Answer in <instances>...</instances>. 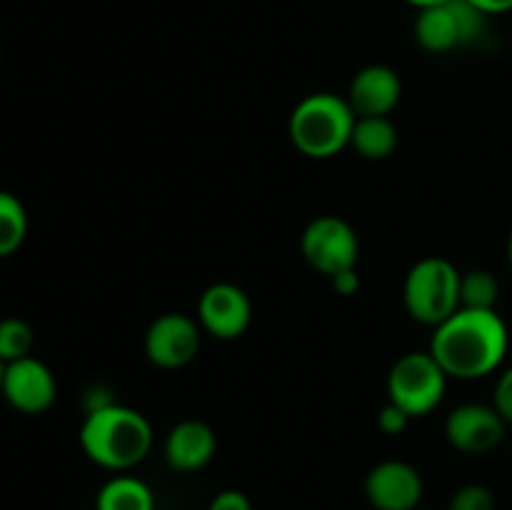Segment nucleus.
<instances>
[{
    "instance_id": "obj_1",
    "label": "nucleus",
    "mask_w": 512,
    "mask_h": 510,
    "mask_svg": "<svg viewBox=\"0 0 512 510\" xmlns=\"http://www.w3.org/2000/svg\"><path fill=\"white\" fill-rule=\"evenodd\" d=\"M510 350L508 323L498 310L458 308L435 325L430 353L448 378L478 380L503 368Z\"/></svg>"
},
{
    "instance_id": "obj_2",
    "label": "nucleus",
    "mask_w": 512,
    "mask_h": 510,
    "mask_svg": "<svg viewBox=\"0 0 512 510\" xmlns=\"http://www.w3.org/2000/svg\"><path fill=\"white\" fill-rule=\"evenodd\" d=\"M78 440L95 465L113 473H128L153 450V425L140 410L108 403L85 413Z\"/></svg>"
},
{
    "instance_id": "obj_3",
    "label": "nucleus",
    "mask_w": 512,
    "mask_h": 510,
    "mask_svg": "<svg viewBox=\"0 0 512 510\" xmlns=\"http://www.w3.org/2000/svg\"><path fill=\"white\" fill-rule=\"evenodd\" d=\"M355 118L350 103L335 93L305 95L288 120L290 143L303 155L325 160L350 148Z\"/></svg>"
},
{
    "instance_id": "obj_4",
    "label": "nucleus",
    "mask_w": 512,
    "mask_h": 510,
    "mask_svg": "<svg viewBox=\"0 0 512 510\" xmlns=\"http://www.w3.org/2000/svg\"><path fill=\"white\" fill-rule=\"evenodd\" d=\"M460 270L448 258L418 260L405 275L403 303L405 310L418 323L440 325L460 308Z\"/></svg>"
},
{
    "instance_id": "obj_5",
    "label": "nucleus",
    "mask_w": 512,
    "mask_h": 510,
    "mask_svg": "<svg viewBox=\"0 0 512 510\" xmlns=\"http://www.w3.org/2000/svg\"><path fill=\"white\" fill-rule=\"evenodd\" d=\"M448 388V373L430 350L400 355L388 373V400L410 418L433 413Z\"/></svg>"
},
{
    "instance_id": "obj_6",
    "label": "nucleus",
    "mask_w": 512,
    "mask_h": 510,
    "mask_svg": "<svg viewBox=\"0 0 512 510\" xmlns=\"http://www.w3.org/2000/svg\"><path fill=\"white\" fill-rule=\"evenodd\" d=\"M488 25V15L480 13L468 0H445L418 10L415 40L428 53H453L478 43Z\"/></svg>"
},
{
    "instance_id": "obj_7",
    "label": "nucleus",
    "mask_w": 512,
    "mask_h": 510,
    "mask_svg": "<svg viewBox=\"0 0 512 510\" xmlns=\"http://www.w3.org/2000/svg\"><path fill=\"white\" fill-rule=\"evenodd\" d=\"M300 250L308 265L325 278L358 268L360 240L353 225L340 215H318L305 225Z\"/></svg>"
},
{
    "instance_id": "obj_8",
    "label": "nucleus",
    "mask_w": 512,
    "mask_h": 510,
    "mask_svg": "<svg viewBox=\"0 0 512 510\" xmlns=\"http://www.w3.org/2000/svg\"><path fill=\"white\" fill-rule=\"evenodd\" d=\"M145 355L153 365L165 370L193 363L203 345V328L198 318L185 313H163L145 330Z\"/></svg>"
},
{
    "instance_id": "obj_9",
    "label": "nucleus",
    "mask_w": 512,
    "mask_h": 510,
    "mask_svg": "<svg viewBox=\"0 0 512 510\" xmlns=\"http://www.w3.org/2000/svg\"><path fill=\"white\" fill-rule=\"evenodd\" d=\"M508 435V423L493 403H463L450 410L445 438L465 455H485L498 448Z\"/></svg>"
},
{
    "instance_id": "obj_10",
    "label": "nucleus",
    "mask_w": 512,
    "mask_h": 510,
    "mask_svg": "<svg viewBox=\"0 0 512 510\" xmlns=\"http://www.w3.org/2000/svg\"><path fill=\"white\" fill-rule=\"evenodd\" d=\"M0 395L18 413L40 415L55 403L58 383H55L53 370L43 360L28 355V358L13 360V363L5 365Z\"/></svg>"
},
{
    "instance_id": "obj_11",
    "label": "nucleus",
    "mask_w": 512,
    "mask_h": 510,
    "mask_svg": "<svg viewBox=\"0 0 512 510\" xmlns=\"http://www.w3.org/2000/svg\"><path fill=\"white\" fill-rule=\"evenodd\" d=\"M253 305L248 293L235 283H213L198 300V323L203 333L218 340H235L248 330Z\"/></svg>"
},
{
    "instance_id": "obj_12",
    "label": "nucleus",
    "mask_w": 512,
    "mask_h": 510,
    "mask_svg": "<svg viewBox=\"0 0 512 510\" xmlns=\"http://www.w3.org/2000/svg\"><path fill=\"white\" fill-rule=\"evenodd\" d=\"M423 493V475L405 460H383L365 475V498L375 510H418Z\"/></svg>"
},
{
    "instance_id": "obj_13",
    "label": "nucleus",
    "mask_w": 512,
    "mask_h": 510,
    "mask_svg": "<svg viewBox=\"0 0 512 510\" xmlns=\"http://www.w3.org/2000/svg\"><path fill=\"white\" fill-rule=\"evenodd\" d=\"M400 98H403V80L398 70L375 63L365 65L353 75L345 100L358 118H368V115H390L398 108Z\"/></svg>"
},
{
    "instance_id": "obj_14",
    "label": "nucleus",
    "mask_w": 512,
    "mask_h": 510,
    "mask_svg": "<svg viewBox=\"0 0 512 510\" xmlns=\"http://www.w3.org/2000/svg\"><path fill=\"white\" fill-rule=\"evenodd\" d=\"M218 450V435L203 420H180L165 435V463L178 473H198Z\"/></svg>"
},
{
    "instance_id": "obj_15",
    "label": "nucleus",
    "mask_w": 512,
    "mask_h": 510,
    "mask_svg": "<svg viewBox=\"0 0 512 510\" xmlns=\"http://www.w3.org/2000/svg\"><path fill=\"white\" fill-rule=\"evenodd\" d=\"M350 148L365 160H385L398 148V128L390 115H368L355 118Z\"/></svg>"
},
{
    "instance_id": "obj_16",
    "label": "nucleus",
    "mask_w": 512,
    "mask_h": 510,
    "mask_svg": "<svg viewBox=\"0 0 512 510\" xmlns=\"http://www.w3.org/2000/svg\"><path fill=\"white\" fill-rule=\"evenodd\" d=\"M95 510H155V495L145 480L118 473L98 490Z\"/></svg>"
},
{
    "instance_id": "obj_17",
    "label": "nucleus",
    "mask_w": 512,
    "mask_h": 510,
    "mask_svg": "<svg viewBox=\"0 0 512 510\" xmlns=\"http://www.w3.org/2000/svg\"><path fill=\"white\" fill-rule=\"evenodd\" d=\"M28 238V210L18 195L0 190V258L18 253Z\"/></svg>"
},
{
    "instance_id": "obj_18",
    "label": "nucleus",
    "mask_w": 512,
    "mask_h": 510,
    "mask_svg": "<svg viewBox=\"0 0 512 510\" xmlns=\"http://www.w3.org/2000/svg\"><path fill=\"white\" fill-rule=\"evenodd\" d=\"M500 298V280L485 268L460 275V308L495 310Z\"/></svg>"
},
{
    "instance_id": "obj_19",
    "label": "nucleus",
    "mask_w": 512,
    "mask_h": 510,
    "mask_svg": "<svg viewBox=\"0 0 512 510\" xmlns=\"http://www.w3.org/2000/svg\"><path fill=\"white\" fill-rule=\"evenodd\" d=\"M33 345L35 333L28 320L18 318V315H8L0 320V360L5 365L33 355Z\"/></svg>"
},
{
    "instance_id": "obj_20",
    "label": "nucleus",
    "mask_w": 512,
    "mask_h": 510,
    "mask_svg": "<svg viewBox=\"0 0 512 510\" xmlns=\"http://www.w3.org/2000/svg\"><path fill=\"white\" fill-rule=\"evenodd\" d=\"M448 510H498L495 493L483 483H468L450 498Z\"/></svg>"
},
{
    "instance_id": "obj_21",
    "label": "nucleus",
    "mask_w": 512,
    "mask_h": 510,
    "mask_svg": "<svg viewBox=\"0 0 512 510\" xmlns=\"http://www.w3.org/2000/svg\"><path fill=\"white\" fill-rule=\"evenodd\" d=\"M493 405L503 415L505 423L512 425V365L500 370L498 383H495L493 390Z\"/></svg>"
},
{
    "instance_id": "obj_22",
    "label": "nucleus",
    "mask_w": 512,
    "mask_h": 510,
    "mask_svg": "<svg viewBox=\"0 0 512 510\" xmlns=\"http://www.w3.org/2000/svg\"><path fill=\"white\" fill-rule=\"evenodd\" d=\"M410 423V415L405 413L403 408H398L395 403H385L383 410L378 413V428L383 430L385 435H400Z\"/></svg>"
},
{
    "instance_id": "obj_23",
    "label": "nucleus",
    "mask_w": 512,
    "mask_h": 510,
    "mask_svg": "<svg viewBox=\"0 0 512 510\" xmlns=\"http://www.w3.org/2000/svg\"><path fill=\"white\" fill-rule=\"evenodd\" d=\"M208 510H253L248 495L238 488H225L220 493H215V498L210 500Z\"/></svg>"
},
{
    "instance_id": "obj_24",
    "label": "nucleus",
    "mask_w": 512,
    "mask_h": 510,
    "mask_svg": "<svg viewBox=\"0 0 512 510\" xmlns=\"http://www.w3.org/2000/svg\"><path fill=\"white\" fill-rule=\"evenodd\" d=\"M330 285H333V290L338 295H353L355 290L360 288V275H358V268H350V270H343V273L333 275V278H328Z\"/></svg>"
},
{
    "instance_id": "obj_25",
    "label": "nucleus",
    "mask_w": 512,
    "mask_h": 510,
    "mask_svg": "<svg viewBox=\"0 0 512 510\" xmlns=\"http://www.w3.org/2000/svg\"><path fill=\"white\" fill-rule=\"evenodd\" d=\"M468 3L475 5V8H478L480 13L488 15V18L490 15H503L512 10V0H468Z\"/></svg>"
},
{
    "instance_id": "obj_26",
    "label": "nucleus",
    "mask_w": 512,
    "mask_h": 510,
    "mask_svg": "<svg viewBox=\"0 0 512 510\" xmlns=\"http://www.w3.org/2000/svg\"><path fill=\"white\" fill-rule=\"evenodd\" d=\"M405 3L415 5V8H418V10H423V8H430V5H438V3H445V0H405Z\"/></svg>"
},
{
    "instance_id": "obj_27",
    "label": "nucleus",
    "mask_w": 512,
    "mask_h": 510,
    "mask_svg": "<svg viewBox=\"0 0 512 510\" xmlns=\"http://www.w3.org/2000/svg\"><path fill=\"white\" fill-rule=\"evenodd\" d=\"M505 250H508V263H510V268H512V230H510V235H508V245H505Z\"/></svg>"
},
{
    "instance_id": "obj_28",
    "label": "nucleus",
    "mask_w": 512,
    "mask_h": 510,
    "mask_svg": "<svg viewBox=\"0 0 512 510\" xmlns=\"http://www.w3.org/2000/svg\"><path fill=\"white\" fill-rule=\"evenodd\" d=\"M3 373H5V363L0 360V388H3Z\"/></svg>"
},
{
    "instance_id": "obj_29",
    "label": "nucleus",
    "mask_w": 512,
    "mask_h": 510,
    "mask_svg": "<svg viewBox=\"0 0 512 510\" xmlns=\"http://www.w3.org/2000/svg\"><path fill=\"white\" fill-rule=\"evenodd\" d=\"M418 510H420V508H418Z\"/></svg>"
}]
</instances>
